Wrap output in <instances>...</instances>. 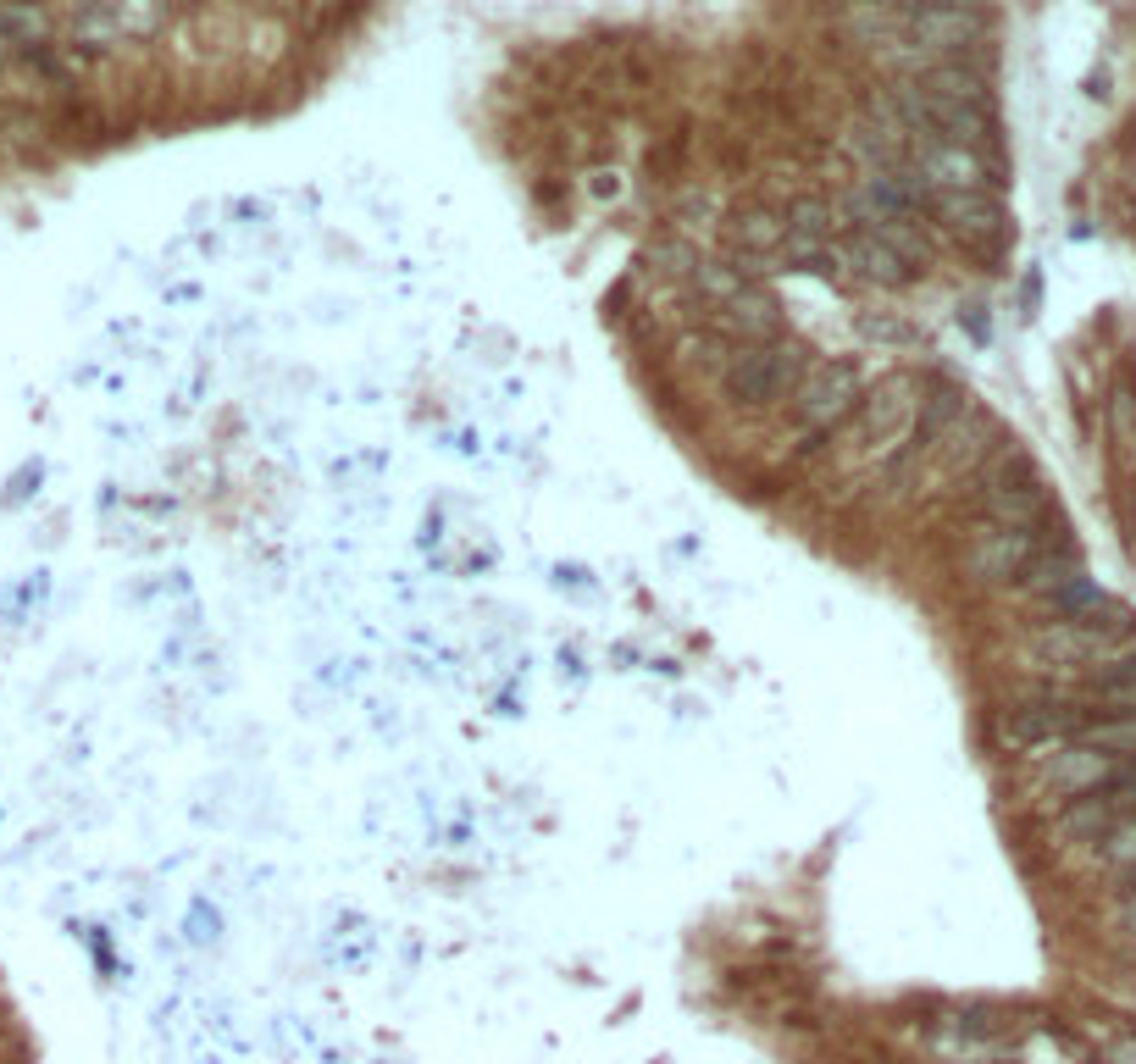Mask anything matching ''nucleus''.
<instances>
[{
  "instance_id": "nucleus-16",
  "label": "nucleus",
  "mask_w": 1136,
  "mask_h": 1064,
  "mask_svg": "<svg viewBox=\"0 0 1136 1064\" xmlns=\"http://www.w3.org/2000/svg\"><path fill=\"white\" fill-rule=\"evenodd\" d=\"M1109 1064H1136V1037H1125L1120 1048L1109 1053Z\"/></svg>"
},
{
  "instance_id": "nucleus-12",
  "label": "nucleus",
  "mask_w": 1136,
  "mask_h": 1064,
  "mask_svg": "<svg viewBox=\"0 0 1136 1064\" xmlns=\"http://www.w3.org/2000/svg\"><path fill=\"white\" fill-rule=\"evenodd\" d=\"M1075 576H1081V560H1075L1070 549H1059V554L1043 549V554H1037V560H1031V566L1020 572V582L1031 588V594H1047V598H1053L1059 588H1070Z\"/></svg>"
},
{
  "instance_id": "nucleus-7",
  "label": "nucleus",
  "mask_w": 1136,
  "mask_h": 1064,
  "mask_svg": "<svg viewBox=\"0 0 1136 1064\" xmlns=\"http://www.w3.org/2000/svg\"><path fill=\"white\" fill-rule=\"evenodd\" d=\"M837 266H848L854 278H865V283H882V288H898L914 278V261H904L892 244H882L876 233H848L837 239Z\"/></svg>"
},
{
  "instance_id": "nucleus-13",
  "label": "nucleus",
  "mask_w": 1136,
  "mask_h": 1064,
  "mask_svg": "<svg viewBox=\"0 0 1136 1064\" xmlns=\"http://www.w3.org/2000/svg\"><path fill=\"white\" fill-rule=\"evenodd\" d=\"M1097 860H1103V870H1114L1120 882H1125V892L1136 887V820H1120L1109 838H1097Z\"/></svg>"
},
{
  "instance_id": "nucleus-9",
  "label": "nucleus",
  "mask_w": 1136,
  "mask_h": 1064,
  "mask_svg": "<svg viewBox=\"0 0 1136 1064\" xmlns=\"http://www.w3.org/2000/svg\"><path fill=\"white\" fill-rule=\"evenodd\" d=\"M926 200H932V211L954 227L959 239L1003 244V205L992 200V189L987 195H926Z\"/></svg>"
},
{
  "instance_id": "nucleus-14",
  "label": "nucleus",
  "mask_w": 1136,
  "mask_h": 1064,
  "mask_svg": "<svg viewBox=\"0 0 1136 1064\" xmlns=\"http://www.w3.org/2000/svg\"><path fill=\"white\" fill-rule=\"evenodd\" d=\"M1097 687H1136V654L1103 665V671H1097Z\"/></svg>"
},
{
  "instance_id": "nucleus-8",
  "label": "nucleus",
  "mask_w": 1136,
  "mask_h": 1064,
  "mask_svg": "<svg viewBox=\"0 0 1136 1064\" xmlns=\"http://www.w3.org/2000/svg\"><path fill=\"white\" fill-rule=\"evenodd\" d=\"M1081 709L1075 705H1065V699H1031V705H1020V709H1009V721H1003V732L1015 737V743H1070L1075 732H1081Z\"/></svg>"
},
{
  "instance_id": "nucleus-3",
  "label": "nucleus",
  "mask_w": 1136,
  "mask_h": 1064,
  "mask_svg": "<svg viewBox=\"0 0 1136 1064\" xmlns=\"http://www.w3.org/2000/svg\"><path fill=\"white\" fill-rule=\"evenodd\" d=\"M987 516L992 527H1015V532H1037V521L1047 516V493L1037 483V471L1025 455H1003L992 471H987Z\"/></svg>"
},
{
  "instance_id": "nucleus-5",
  "label": "nucleus",
  "mask_w": 1136,
  "mask_h": 1064,
  "mask_svg": "<svg viewBox=\"0 0 1136 1064\" xmlns=\"http://www.w3.org/2000/svg\"><path fill=\"white\" fill-rule=\"evenodd\" d=\"M1043 554V538L1037 532H1015V527H987L970 544V572L981 576V582H1009V576H1020L1031 560Z\"/></svg>"
},
{
  "instance_id": "nucleus-15",
  "label": "nucleus",
  "mask_w": 1136,
  "mask_h": 1064,
  "mask_svg": "<svg viewBox=\"0 0 1136 1064\" xmlns=\"http://www.w3.org/2000/svg\"><path fill=\"white\" fill-rule=\"evenodd\" d=\"M1120 931H1125V937L1136 943V887L1125 892V898H1120Z\"/></svg>"
},
{
  "instance_id": "nucleus-11",
  "label": "nucleus",
  "mask_w": 1136,
  "mask_h": 1064,
  "mask_svg": "<svg viewBox=\"0 0 1136 1064\" xmlns=\"http://www.w3.org/2000/svg\"><path fill=\"white\" fill-rule=\"evenodd\" d=\"M1075 743H1087V749L1109 754V759H1136V721L1131 715H1103V721H1081L1075 732Z\"/></svg>"
},
{
  "instance_id": "nucleus-2",
  "label": "nucleus",
  "mask_w": 1136,
  "mask_h": 1064,
  "mask_svg": "<svg viewBox=\"0 0 1136 1064\" xmlns=\"http://www.w3.org/2000/svg\"><path fill=\"white\" fill-rule=\"evenodd\" d=\"M854 405H859V377H854V366H809V372L799 377V388L787 394V411H793V427L799 433H809V439H832L837 427H843L848 416H854Z\"/></svg>"
},
{
  "instance_id": "nucleus-1",
  "label": "nucleus",
  "mask_w": 1136,
  "mask_h": 1064,
  "mask_svg": "<svg viewBox=\"0 0 1136 1064\" xmlns=\"http://www.w3.org/2000/svg\"><path fill=\"white\" fill-rule=\"evenodd\" d=\"M809 372V360L793 338H771V344H749V350H732L727 366H721V383L737 405H777L799 388V377Z\"/></svg>"
},
{
  "instance_id": "nucleus-4",
  "label": "nucleus",
  "mask_w": 1136,
  "mask_h": 1064,
  "mask_svg": "<svg viewBox=\"0 0 1136 1064\" xmlns=\"http://www.w3.org/2000/svg\"><path fill=\"white\" fill-rule=\"evenodd\" d=\"M1120 820H1136V771L1114 776L1109 787H1097L1087 798H1070L1065 810H1059V838H1075V842H1097L1109 838Z\"/></svg>"
},
{
  "instance_id": "nucleus-10",
  "label": "nucleus",
  "mask_w": 1136,
  "mask_h": 1064,
  "mask_svg": "<svg viewBox=\"0 0 1136 1064\" xmlns=\"http://www.w3.org/2000/svg\"><path fill=\"white\" fill-rule=\"evenodd\" d=\"M1109 643L1097 638L1092 626H1081V621H1053L1047 632H1037V654L1043 660H1053V665H1075V660H1092V654H1103Z\"/></svg>"
},
{
  "instance_id": "nucleus-6",
  "label": "nucleus",
  "mask_w": 1136,
  "mask_h": 1064,
  "mask_svg": "<svg viewBox=\"0 0 1136 1064\" xmlns=\"http://www.w3.org/2000/svg\"><path fill=\"white\" fill-rule=\"evenodd\" d=\"M1120 771H1125L1120 759L1087 749V743H1075V737H1070L1065 749L1047 759V782H1053L1059 793H1070V798H1087V793H1097V787H1109Z\"/></svg>"
}]
</instances>
